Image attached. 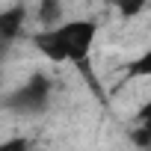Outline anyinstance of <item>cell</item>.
Here are the masks:
<instances>
[{
    "instance_id": "1",
    "label": "cell",
    "mask_w": 151,
    "mask_h": 151,
    "mask_svg": "<svg viewBox=\"0 0 151 151\" xmlns=\"http://www.w3.org/2000/svg\"><path fill=\"white\" fill-rule=\"evenodd\" d=\"M98 39V24L92 18H74V21H62L56 27H47L42 33H33V47L47 56L50 62H68L74 65L83 80L89 83V89L95 92V98L101 104H107V95L98 83V77L92 74V47Z\"/></svg>"
},
{
    "instance_id": "2",
    "label": "cell",
    "mask_w": 151,
    "mask_h": 151,
    "mask_svg": "<svg viewBox=\"0 0 151 151\" xmlns=\"http://www.w3.org/2000/svg\"><path fill=\"white\" fill-rule=\"evenodd\" d=\"M50 101H53V80L47 74L36 71L21 86H15L3 95V110L12 116H21V119H36L50 110Z\"/></svg>"
},
{
    "instance_id": "3",
    "label": "cell",
    "mask_w": 151,
    "mask_h": 151,
    "mask_svg": "<svg viewBox=\"0 0 151 151\" xmlns=\"http://www.w3.org/2000/svg\"><path fill=\"white\" fill-rule=\"evenodd\" d=\"M24 24H27L24 6H12L0 12V45H3V50H9V45L24 36Z\"/></svg>"
},
{
    "instance_id": "4",
    "label": "cell",
    "mask_w": 151,
    "mask_h": 151,
    "mask_svg": "<svg viewBox=\"0 0 151 151\" xmlns=\"http://www.w3.org/2000/svg\"><path fill=\"white\" fill-rule=\"evenodd\" d=\"M122 74H124V80H142V77H151V47H145L139 56H133L130 62H124Z\"/></svg>"
},
{
    "instance_id": "5",
    "label": "cell",
    "mask_w": 151,
    "mask_h": 151,
    "mask_svg": "<svg viewBox=\"0 0 151 151\" xmlns=\"http://www.w3.org/2000/svg\"><path fill=\"white\" fill-rule=\"evenodd\" d=\"M36 18H39L42 30L62 24V0H39V6H36Z\"/></svg>"
},
{
    "instance_id": "6",
    "label": "cell",
    "mask_w": 151,
    "mask_h": 151,
    "mask_svg": "<svg viewBox=\"0 0 151 151\" xmlns=\"http://www.w3.org/2000/svg\"><path fill=\"white\" fill-rule=\"evenodd\" d=\"M127 136H130V145L148 151L151 148V122H133V127H130Z\"/></svg>"
},
{
    "instance_id": "7",
    "label": "cell",
    "mask_w": 151,
    "mask_h": 151,
    "mask_svg": "<svg viewBox=\"0 0 151 151\" xmlns=\"http://www.w3.org/2000/svg\"><path fill=\"white\" fill-rule=\"evenodd\" d=\"M110 3H113V9L122 18H136V15H142V9L151 3V0H110Z\"/></svg>"
},
{
    "instance_id": "8",
    "label": "cell",
    "mask_w": 151,
    "mask_h": 151,
    "mask_svg": "<svg viewBox=\"0 0 151 151\" xmlns=\"http://www.w3.org/2000/svg\"><path fill=\"white\" fill-rule=\"evenodd\" d=\"M133 122H151V101H145V104H142V107L136 110Z\"/></svg>"
},
{
    "instance_id": "9",
    "label": "cell",
    "mask_w": 151,
    "mask_h": 151,
    "mask_svg": "<svg viewBox=\"0 0 151 151\" xmlns=\"http://www.w3.org/2000/svg\"><path fill=\"white\" fill-rule=\"evenodd\" d=\"M27 145H30L27 139H9V142H3L0 148H27Z\"/></svg>"
}]
</instances>
